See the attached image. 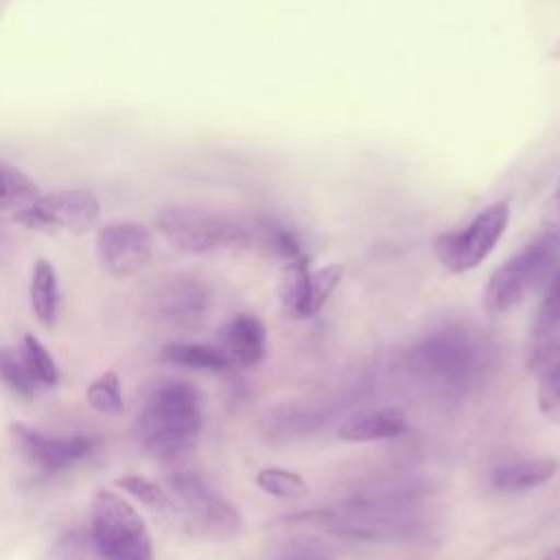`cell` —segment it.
I'll return each instance as SVG.
<instances>
[{"label":"cell","instance_id":"obj_1","mask_svg":"<svg viewBox=\"0 0 560 560\" xmlns=\"http://www.w3.org/2000/svg\"><path fill=\"white\" fill-rule=\"evenodd\" d=\"M409 372L438 392H468L481 383L497 359L492 343L470 326L446 324L418 339L407 352Z\"/></svg>","mask_w":560,"mask_h":560},{"label":"cell","instance_id":"obj_2","mask_svg":"<svg viewBox=\"0 0 560 560\" xmlns=\"http://www.w3.org/2000/svg\"><path fill=\"white\" fill-rule=\"evenodd\" d=\"M201 427L199 392L190 383L168 381L151 392L136 420V438L151 457L175 459L195 446Z\"/></svg>","mask_w":560,"mask_h":560},{"label":"cell","instance_id":"obj_3","mask_svg":"<svg viewBox=\"0 0 560 560\" xmlns=\"http://www.w3.org/2000/svg\"><path fill=\"white\" fill-rule=\"evenodd\" d=\"M558 267L560 245L551 234L542 232L494 269L483 291L486 308L490 313L512 311L536 289L545 287Z\"/></svg>","mask_w":560,"mask_h":560},{"label":"cell","instance_id":"obj_4","mask_svg":"<svg viewBox=\"0 0 560 560\" xmlns=\"http://www.w3.org/2000/svg\"><path fill=\"white\" fill-rule=\"evenodd\" d=\"M92 542L103 560H153V542L144 518L112 490L94 494Z\"/></svg>","mask_w":560,"mask_h":560},{"label":"cell","instance_id":"obj_5","mask_svg":"<svg viewBox=\"0 0 560 560\" xmlns=\"http://www.w3.org/2000/svg\"><path fill=\"white\" fill-rule=\"evenodd\" d=\"M155 223L173 247L188 254L247 249L252 245V234L241 223L190 206H166L155 214Z\"/></svg>","mask_w":560,"mask_h":560},{"label":"cell","instance_id":"obj_6","mask_svg":"<svg viewBox=\"0 0 560 560\" xmlns=\"http://www.w3.org/2000/svg\"><path fill=\"white\" fill-rule=\"evenodd\" d=\"M510 223V203L492 201L459 230L444 232L435 238L433 252L440 265L451 273H466L481 265L497 247Z\"/></svg>","mask_w":560,"mask_h":560},{"label":"cell","instance_id":"obj_7","mask_svg":"<svg viewBox=\"0 0 560 560\" xmlns=\"http://www.w3.org/2000/svg\"><path fill=\"white\" fill-rule=\"evenodd\" d=\"M175 512L182 514L186 527L212 540H225L238 534V512L219 497L197 472L177 470L168 477Z\"/></svg>","mask_w":560,"mask_h":560},{"label":"cell","instance_id":"obj_8","mask_svg":"<svg viewBox=\"0 0 560 560\" xmlns=\"http://www.w3.org/2000/svg\"><path fill=\"white\" fill-rule=\"evenodd\" d=\"M341 278L343 267L339 262L311 269L306 254L284 260L278 280V293L284 313L295 319L313 317L324 308Z\"/></svg>","mask_w":560,"mask_h":560},{"label":"cell","instance_id":"obj_9","mask_svg":"<svg viewBox=\"0 0 560 560\" xmlns=\"http://www.w3.org/2000/svg\"><path fill=\"white\" fill-rule=\"evenodd\" d=\"M98 199L88 190H57L37 197L28 208L15 214V221L33 230H57L83 234L98 221Z\"/></svg>","mask_w":560,"mask_h":560},{"label":"cell","instance_id":"obj_10","mask_svg":"<svg viewBox=\"0 0 560 560\" xmlns=\"http://www.w3.org/2000/svg\"><path fill=\"white\" fill-rule=\"evenodd\" d=\"M151 232L133 221L109 223L96 234L98 262L114 278H129L140 271L151 260Z\"/></svg>","mask_w":560,"mask_h":560},{"label":"cell","instance_id":"obj_11","mask_svg":"<svg viewBox=\"0 0 560 560\" xmlns=\"http://www.w3.org/2000/svg\"><path fill=\"white\" fill-rule=\"evenodd\" d=\"M9 433L24 459L50 472L83 459L94 444V440L85 435H46L22 422H13Z\"/></svg>","mask_w":560,"mask_h":560},{"label":"cell","instance_id":"obj_12","mask_svg":"<svg viewBox=\"0 0 560 560\" xmlns=\"http://www.w3.org/2000/svg\"><path fill=\"white\" fill-rule=\"evenodd\" d=\"M155 306L160 317L171 326L197 328L210 313V291L195 278L177 276L160 289Z\"/></svg>","mask_w":560,"mask_h":560},{"label":"cell","instance_id":"obj_13","mask_svg":"<svg viewBox=\"0 0 560 560\" xmlns=\"http://www.w3.org/2000/svg\"><path fill=\"white\" fill-rule=\"evenodd\" d=\"M409 420L398 407H365L346 416L337 429L343 442H378L405 435Z\"/></svg>","mask_w":560,"mask_h":560},{"label":"cell","instance_id":"obj_14","mask_svg":"<svg viewBox=\"0 0 560 560\" xmlns=\"http://www.w3.org/2000/svg\"><path fill=\"white\" fill-rule=\"evenodd\" d=\"M221 350L228 354L232 368H254L262 361L267 350L265 324L254 315H236L221 330Z\"/></svg>","mask_w":560,"mask_h":560},{"label":"cell","instance_id":"obj_15","mask_svg":"<svg viewBox=\"0 0 560 560\" xmlns=\"http://www.w3.org/2000/svg\"><path fill=\"white\" fill-rule=\"evenodd\" d=\"M540 413L560 424V339H545L529 357Z\"/></svg>","mask_w":560,"mask_h":560},{"label":"cell","instance_id":"obj_16","mask_svg":"<svg viewBox=\"0 0 560 560\" xmlns=\"http://www.w3.org/2000/svg\"><path fill=\"white\" fill-rule=\"evenodd\" d=\"M558 470V464L547 457L516 459L501 464L490 475V486L499 492H521L547 483Z\"/></svg>","mask_w":560,"mask_h":560},{"label":"cell","instance_id":"obj_17","mask_svg":"<svg viewBox=\"0 0 560 560\" xmlns=\"http://www.w3.org/2000/svg\"><path fill=\"white\" fill-rule=\"evenodd\" d=\"M31 306L35 317L50 326L57 317V304H59V280H57V271L55 267L39 258L33 267V276H31Z\"/></svg>","mask_w":560,"mask_h":560},{"label":"cell","instance_id":"obj_18","mask_svg":"<svg viewBox=\"0 0 560 560\" xmlns=\"http://www.w3.org/2000/svg\"><path fill=\"white\" fill-rule=\"evenodd\" d=\"M162 357L171 363L197 368V370H212L223 372L230 370L232 363L228 354L221 350V346L210 343H190V341H175L162 348Z\"/></svg>","mask_w":560,"mask_h":560},{"label":"cell","instance_id":"obj_19","mask_svg":"<svg viewBox=\"0 0 560 560\" xmlns=\"http://www.w3.org/2000/svg\"><path fill=\"white\" fill-rule=\"evenodd\" d=\"M39 197L37 184L18 166L0 160V212H22Z\"/></svg>","mask_w":560,"mask_h":560},{"label":"cell","instance_id":"obj_20","mask_svg":"<svg viewBox=\"0 0 560 560\" xmlns=\"http://www.w3.org/2000/svg\"><path fill=\"white\" fill-rule=\"evenodd\" d=\"M560 328V267L545 284L542 298L532 317V330L536 337H549Z\"/></svg>","mask_w":560,"mask_h":560},{"label":"cell","instance_id":"obj_21","mask_svg":"<svg viewBox=\"0 0 560 560\" xmlns=\"http://www.w3.org/2000/svg\"><path fill=\"white\" fill-rule=\"evenodd\" d=\"M85 400L88 405L105 416H116L122 411V392H120V381L114 370H107L98 374L90 387L85 389Z\"/></svg>","mask_w":560,"mask_h":560},{"label":"cell","instance_id":"obj_22","mask_svg":"<svg viewBox=\"0 0 560 560\" xmlns=\"http://www.w3.org/2000/svg\"><path fill=\"white\" fill-rule=\"evenodd\" d=\"M0 381H4L15 394L24 398L33 396L37 381L28 372L22 348H11V346L0 348Z\"/></svg>","mask_w":560,"mask_h":560},{"label":"cell","instance_id":"obj_23","mask_svg":"<svg viewBox=\"0 0 560 560\" xmlns=\"http://www.w3.org/2000/svg\"><path fill=\"white\" fill-rule=\"evenodd\" d=\"M256 486L278 499H302L308 492V486L302 475L284 468H262L256 475Z\"/></svg>","mask_w":560,"mask_h":560},{"label":"cell","instance_id":"obj_24","mask_svg":"<svg viewBox=\"0 0 560 560\" xmlns=\"http://www.w3.org/2000/svg\"><path fill=\"white\" fill-rule=\"evenodd\" d=\"M22 354L26 359L28 372L33 374V378L42 385H55L59 381V370L55 359L50 357V352L42 346V341L35 335H24L22 341Z\"/></svg>","mask_w":560,"mask_h":560},{"label":"cell","instance_id":"obj_25","mask_svg":"<svg viewBox=\"0 0 560 560\" xmlns=\"http://www.w3.org/2000/svg\"><path fill=\"white\" fill-rule=\"evenodd\" d=\"M116 486L122 488L125 492H129L131 497L140 499L144 505L158 510V512H175V503L173 497L168 492H164L158 483L140 477V475H127L116 479Z\"/></svg>","mask_w":560,"mask_h":560},{"label":"cell","instance_id":"obj_26","mask_svg":"<svg viewBox=\"0 0 560 560\" xmlns=\"http://www.w3.org/2000/svg\"><path fill=\"white\" fill-rule=\"evenodd\" d=\"M260 238L267 245V249H271L276 256L282 258V262L304 254L300 243H298V238L289 230L278 225V223H265L260 228Z\"/></svg>","mask_w":560,"mask_h":560},{"label":"cell","instance_id":"obj_27","mask_svg":"<svg viewBox=\"0 0 560 560\" xmlns=\"http://www.w3.org/2000/svg\"><path fill=\"white\" fill-rule=\"evenodd\" d=\"M542 232L551 234L553 241L560 245V175H558L556 188H553V192H551L547 212H545V230H542Z\"/></svg>","mask_w":560,"mask_h":560},{"label":"cell","instance_id":"obj_28","mask_svg":"<svg viewBox=\"0 0 560 560\" xmlns=\"http://www.w3.org/2000/svg\"><path fill=\"white\" fill-rule=\"evenodd\" d=\"M542 560H560V545L556 549H551Z\"/></svg>","mask_w":560,"mask_h":560}]
</instances>
